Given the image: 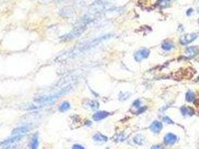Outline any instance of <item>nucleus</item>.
Here are the masks:
<instances>
[{"instance_id": "16", "label": "nucleus", "mask_w": 199, "mask_h": 149, "mask_svg": "<svg viewBox=\"0 0 199 149\" xmlns=\"http://www.w3.org/2000/svg\"><path fill=\"white\" fill-rule=\"evenodd\" d=\"M88 106L93 110H96L98 109V107H99V103L94 101H90V102H88Z\"/></svg>"}, {"instance_id": "22", "label": "nucleus", "mask_w": 199, "mask_h": 149, "mask_svg": "<svg viewBox=\"0 0 199 149\" xmlns=\"http://www.w3.org/2000/svg\"><path fill=\"white\" fill-rule=\"evenodd\" d=\"M151 149H163L160 145H154L151 148Z\"/></svg>"}, {"instance_id": "14", "label": "nucleus", "mask_w": 199, "mask_h": 149, "mask_svg": "<svg viewBox=\"0 0 199 149\" xmlns=\"http://www.w3.org/2000/svg\"><path fill=\"white\" fill-rule=\"evenodd\" d=\"M173 48V44L171 42L166 41L162 44V49L165 51H169Z\"/></svg>"}, {"instance_id": "18", "label": "nucleus", "mask_w": 199, "mask_h": 149, "mask_svg": "<svg viewBox=\"0 0 199 149\" xmlns=\"http://www.w3.org/2000/svg\"><path fill=\"white\" fill-rule=\"evenodd\" d=\"M72 149H85V148H84L82 145H81L75 144L74 145L73 147H72Z\"/></svg>"}, {"instance_id": "10", "label": "nucleus", "mask_w": 199, "mask_h": 149, "mask_svg": "<svg viewBox=\"0 0 199 149\" xmlns=\"http://www.w3.org/2000/svg\"><path fill=\"white\" fill-rule=\"evenodd\" d=\"M198 52H199V48L198 47V46H190V47L187 48V49H186V53L191 55V56L192 55L194 56V55H195L196 54L198 53Z\"/></svg>"}, {"instance_id": "21", "label": "nucleus", "mask_w": 199, "mask_h": 149, "mask_svg": "<svg viewBox=\"0 0 199 149\" xmlns=\"http://www.w3.org/2000/svg\"><path fill=\"white\" fill-rule=\"evenodd\" d=\"M192 13H193V9L189 8V9H188V10L186 11V15L187 16H190V15H191Z\"/></svg>"}, {"instance_id": "15", "label": "nucleus", "mask_w": 199, "mask_h": 149, "mask_svg": "<svg viewBox=\"0 0 199 149\" xmlns=\"http://www.w3.org/2000/svg\"><path fill=\"white\" fill-rule=\"evenodd\" d=\"M195 98V94L194 92H191V91H188L186 94V100L187 101H192Z\"/></svg>"}, {"instance_id": "2", "label": "nucleus", "mask_w": 199, "mask_h": 149, "mask_svg": "<svg viewBox=\"0 0 199 149\" xmlns=\"http://www.w3.org/2000/svg\"><path fill=\"white\" fill-rule=\"evenodd\" d=\"M150 55V51L147 49H142L140 50L137 51L136 53L134 54V58L135 60L137 62H140L143 59L148 58Z\"/></svg>"}, {"instance_id": "1", "label": "nucleus", "mask_w": 199, "mask_h": 149, "mask_svg": "<svg viewBox=\"0 0 199 149\" xmlns=\"http://www.w3.org/2000/svg\"><path fill=\"white\" fill-rule=\"evenodd\" d=\"M70 88H71V86H66V88H64V89H63L60 91H59V92H55V93H54L53 95H49V96L41 97V98H39V99L37 100V101L39 103H46V102H49V101H52V100L56 99L57 97L60 96V95H63V94L66 93V92H68V91L70 89Z\"/></svg>"}, {"instance_id": "5", "label": "nucleus", "mask_w": 199, "mask_h": 149, "mask_svg": "<svg viewBox=\"0 0 199 149\" xmlns=\"http://www.w3.org/2000/svg\"><path fill=\"white\" fill-rule=\"evenodd\" d=\"M29 128L30 127L28 126V125H26V126L23 127H20V128H16L14 131L12 132V135L13 136H23L25 134L29 131Z\"/></svg>"}, {"instance_id": "19", "label": "nucleus", "mask_w": 199, "mask_h": 149, "mask_svg": "<svg viewBox=\"0 0 199 149\" xmlns=\"http://www.w3.org/2000/svg\"><path fill=\"white\" fill-rule=\"evenodd\" d=\"M170 1H172V0H160V1L159 2V4H160V5L163 6L164 4H167V3L169 2Z\"/></svg>"}, {"instance_id": "3", "label": "nucleus", "mask_w": 199, "mask_h": 149, "mask_svg": "<svg viewBox=\"0 0 199 149\" xmlns=\"http://www.w3.org/2000/svg\"><path fill=\"white\" fill-rule=\"evenodd\" d=\"M196 38H197V34H195V33L184 34L180 38V43L182 45H186L190 43L191 42L194 41Z\"/></svg>"}, {"instance_id": "6", "label": "nucleus", "mask_w": 199, "mask_h": 149, "mask_svg": "<svg viewBox=\"0 0 199 149\" xmlns=\"http://www.w3.org/2000/svg\"><path fill=\"white\" fill-rule=\"evenodd\" d=\"M162 128H163V125H162L161 122H158V121H154V122L151 124V126H150L151 131L155 133V134H158L162 130Z\"/></svg>"}, {"instance_id": "17", "label": "nucleus", "mask_w": 199, "mask_h": 149, "mask_svg": "<svg viewBox=\"0 0 199 149\" xmlns=\"http://www.w3.org/2000/svg\"><path fill=\"white\" fill-rule=\"evenodd\" d=\"M163 121L164 122H166V123L173 124V122H172V121L171 120L170 118H169V116H165V117L163 119Z\"/></svg>"}, {"instance_id": "20", "label": "nucleus", "mask_w": 199, "mask_h": 149, "mask_svg": "<svg viewBox=\"0 0 199 149\" xmlns=\"http://www.w3.org/2000/svg\"><path fill=\"white\" fill-rule=\"evenodd\" d=\"M139 104H140V101H139V100H136V101L133 103V105L134 106V107H139Z\"/></svg>"}, {"instance_id": "11", "label": "nucleus", "mask_w": 199, "mask_h": 149, "mask_svg": "<svg viewBox=\"0 0 199 149\" xmlns=\"http://www.w3.org/2000/svg\"><path fill=\"white\" fill-rule=\"evenodd\" d=\"M93 140L96 142H107L108 141V137L104 136L102 134H96L93 137Z\"/></svg>"}, {"instance_id": "13", "label": "nucleus", "mask_w": 199, "mask_h": 149, "mask_svg": "<svg viewBox=\"0 0 199 149\" xmlns=\"http://www.w3.org/2000/svg\"><path fill=\"white\" fill-rule=\"evenodd\" d=\"M69 107H70V104H69V103L68 102V101H63V102L60 104V107H59V110L61 112H64L69 110Z\"/></svg>"}, {"instance_id": "12", "label": "nucleus", "mask_w": 199, "mask_h": 149, "mask_svg": "<svg viewBox=\"0 0 199 149\" xmlns=\"http://www.w3.org/2000/svg\"><path fill=\"white\" fill-rule=\"evenodd\" d=\"M133 142H134L136 144L139 145H142L144 143V138L140 134H137V135L135 136L134 138H133Z\"/></svg>"}, {"instance_id": "4", "label": "nucleus", "mask_w": 199, "mask_h": 149, "mask_svg": "<svg viewBox=\"0 0 199 149\" xmlns=\"http://www.w3.org/2000/svg\"><path fill=\"white\" fill-rule=\"evenodd\" d=\"M177 140V136L173 134H167L164 137V142L166 145H172L175 143Z\"/></svg>"}, {"instance_id": "7", "label": "nucleus", "mask_w": 199, "mask_h": 149, "mask_svg": "<svg viewBox=\"0 0 199 149\" xmlns=\"http://www.w3.org/2000/svg\"><path fill=\"white\" fill-rule=\"evenodd\" d=\"M109 115H110V113H108V112L99 111V112H97V113H95V114L93 115V118L95 121H100V120H102V119H105V118H107L108 116H109Z\"/></svg>"}, {"instance_id": "8", "label": "nucleus", "mask_w": 199, "mask_h": 149, "mask_svg": "<svg viewBox=\"0 0 199 149\" xmlns=\"http://www.w3.org/2000/svg\"><path fill=\"white\" fill-rule=\"evenodd\" d=\"M181 112L184 116H192L194 114V110L190 107L184 106L181 108Z\"/></svg>"}, {"instance_id": "23", "label": "nucleus", "mask_w": 199, "mask_h": 149, "mask_svg": "<svg viewBox=\"0 0 199 149\" xmlns=\"http://www.w3.org/2000/svg\"><path fill=\"white\" fill-rule=\"evenodd\" d=\"M197 80H199V76H198V78H197Z\"/></svg>"}, {"instance_id": "9", "label": "nucleus", "mask_w": 199, "mask_h": 149, "mask_svg": "<svg viewBox=\"0 0 199 149\" xmlns=\"http://www.w3.org/2000/svg\"><path fill=\"white\" fill-rule=\"evenodd\" d=\"M38 144H39V142H38V134H35V135L32 136V139H31L30 144H29V148L38 149Z\"/></svg>"}]
</instances>
